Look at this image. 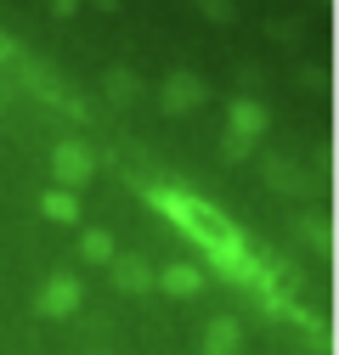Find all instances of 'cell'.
I'll return each instance as SVG.
<instances>
[{"label": "cell", "instance_id": "cell-9", "mask_svg": "<svg viewBox=\"0 0 339 355\" xmlns=\"http://www.w3.org/2000/svg\"><path fill=\"white\" fill-rule=\"evenodd\" d=\"M40 214L57 220V226H79V192H68V187L40 192Z\"/></svg>", "mask_w": 339, "mask_h": 355}, {"label": "cell", "instance_id": "cell-11", "mask_svg": "<svg viewBox=\"0 0 339 355\" xmlns=\"http://www.w3.org/2000/svg\"><path fill=\"white\" fill-rule=\"evenodd\" d=\"M102 91H108V102H119V107H131V102L142 96V79H136L131 68H108V79H102Z\"/></svg>", "mask_w": 339, "mask_h": 355}, {"label": "cell", "instance_id": "cell-5", "mask_svg": "<svg viewBox=\"0 0 339 355\" xmlns=\"http://www.w3.org/2000/svg\"><path fill=\"white\" fill-rule=\"evenodd\" d=\"M153 288L170 293V299H198V293H204V265H192V259H170L164 271H153Z\"/></svg>", "mask_w": 339, "mask_h": 355}, {"label": "cell", "instance_id": "cell-4", "mask_svg": "<svg viewBox=\"0 0 339 355\" xmlns=\"http://www.w3.org/2000/svg\"><path fill=\"white\" fill-rule=\"evenodd\" d=\"M91 175H97V153L85 147V141H57L51 147V181L57 187H68V192H79V187H91Z\"/></svg>", "mask_w": 339, "mask_h": 355}, {"label": "cell", "instance_id": "cell-6", "mask_svg": "<svg viewBox=\"0 0 339 355\" xmlns=\"http://www.w3.org/2000/svg\"><path fill=\"white\" fill-rule=\"evenodd\" d=\"M113 288L119 293H153V265L142 259V254H113Z\"/></svg>", "mask_w": 339, "mask_h": 355}, {"label": "cell", "instance_id": "cell-1", "mask_svg": "<svg viewBox=\"0 0 339 355\" xmlns=\"http://www.w3.org/2000/svg\"><path fill=\"white\" fill-rule=\"evenodd\" d=\"M79 304H85V282L74 271H57V277H46V288L34 293V316L68 322V316H79Z\"/></svg>", "mask_w": 339, "mask_h": 355}, {"label": "cell", "instance_id": "cell-14", "mask_svg": "<svg viewBox=\"0 0 339 355\" xmlns=\"http://www.w3.org/2000/svg\"><path fill=\"white\" fill-rule=\"evenodd\" d=\"M79 6H97V12H119L124 0H79Z\"/></svg>", "mask_w": 339, "mask_h": 355}, {"label": "cell", "instance_id": "cell-8", "mask_svg": "<svg viewBox=\"0 0 339 355\" xmlns=\"http://www.w3.org/2000/svg\"><path fill=\"white\" fill-rule=\"evenodd\" d=\"M261 169H266V187H272V192H306V169L294 164V158L272 153V158H266Z\"/></svg>", "mask_w": 339, "mask_h": 355}, {"label": "cell", "instance_id": "cell-7", "mask_svg": "<svg viewBox=\"0 0 339 355\" xmlns=\"http://www.w3.org/2000/svg\"><path fill=\"white\" fill-rule=\"evenodd\" d=\"M243 349V322L238 316H215L204 327V355H238Z\"/></svg>", "mask_w": 339, "mask_h": 355}, {"label": "cell", "instance_id": "cell-3", "mask_svg": "<svg viewBox=\"0 0 339 355\" xmlns=\"http://www.w3.org/2000/svg\"><path fill=\"white\" fill-rule=\"evenodd\" d=\"M266 130H272V107H266L261 96H232V102H226V141L254 147Z\"/></svg>", "mask_w": 339, "mask_h": 355}, {"label": "cell", "instance_id": "cell-2", "mask_svg": "<svg viewBox=\"0 0 339 355\" xmlns=\"http://www.w3.org/2000/svg\"><path fill=\"white\" fill-rule=\"evenodd\" d=\"M209 102V79L204 73H192V68H176V73H164V85H158V107L164 113H198Z\"/></svg>", "mask_w": 339, "mask_h": 355}, {"label": "cell", "instance_id": "cell-13", "mask_svg": "<svg viewBox=\"0 0 339 355\" xmlns=\"http://www.w3.org/2000/svg\"><path fill=\"white\" fill-rule=\"evenodd\" d=\"M46 6H51L57 17H74V12H79V0H46Z\"/></svg>", "mask_w": 339, "mask_h": 355}, {"label": "cell", "instance_id": "cell-12", "mask_svg": "<svg viewBox=\"0 0 339 355\" xmlns=\"http://www.w3.org/2000/svg\"><path fill=\"white\" fill-rule=\"evenodd\" d=\"M198 12H204L209 23H221V28L238 23V6H232V0H198Z\"/></svg>", "mask_w": 339, "mask_h": 355}, {"label": "cell", "instance_id": "cell-10", "mask_svg": "<svg viewBox=\"0 0 339 355\" xmlns=\"http://www.w3.org/2000/svg\"><path fill=\"white\" fill-rule=\"evenodd\" d=\"M113 254H119L113 232H102V226H91V232H79V259H85V265H113Z\"/></svg>", "mask_w": 339, "mask_h": 355}]
</instances>
